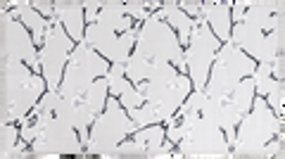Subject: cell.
Masks as SVG:
<instances>
[{"label": "cell", "mask_w": 285, "mask_h": 159, "mask_svg": "<svg viewBox=\"0 0 285 159\" xmlns=\"http://www.w3.org/2000/svg\"><path fill=\"white\" fill-rule=\"evenodd\" d=\"M121 79H124V81L128 83V86H131V90H133V93H138V86H135V81H131V79H128V74H126V71L121 74Z\"/></svg>", "instance_id": "cell-1"}, {"label": "cell", "mask_w": 285, "mask_h": 159, "mask_svg": "<svg viewBox=\"0 0 285 159\" xmlns=\"http://www.w3.org/2000/svg\"><path fill=\"white\" fill-rule=\"evenodd\" d=\"M169 67H171V69H173V71H176V74H178V76H181V67H178V64H176V62H171V59H169Z\"/></svg>", "instance_id": "cell-2"}]
</instances>
